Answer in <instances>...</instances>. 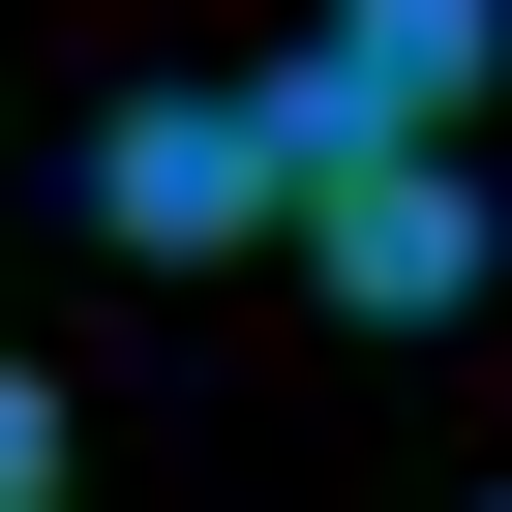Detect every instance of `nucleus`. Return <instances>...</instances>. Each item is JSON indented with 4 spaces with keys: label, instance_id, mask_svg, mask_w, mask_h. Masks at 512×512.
<instances>
[{
    "label": "nucleus",
    "instance_id": "1",
    "mask_svg": "<svg viewBox=\"0 0 512 512\" xmlns=\"http://www.w3.org/2000/svg\"><path fill=\"white\" fill-rule=\"evenodd\" d=\"M91 241H121V272H241V241H302L272 91H121V121H91Z\"/></svg>",
    "mask_w": 512,
    "mask_h": 512
},
{
    "label": "nucleus",
    "instance_id": "2",
    "mask_svg": "<svg viewBox=\"0 0 512 512\" xmlns=\"http://www.w3.org/2000/svg\"><path fill=\"white\" fill-rule=\"evenodd\" d=\"M241 91H272L302 181H332V151H452V121H482V0H332V31L241 61Z\"/></svg>",
    "mask_w": 512,
    "mask_h": 512
},
{
    "label": "nucleus",
    "instance_id": "3",
    "mask_svg": "<svg viewBox=\"0 0 512 512\" xmlns=\"http://www.w3.org/2000/svg\"><path fill=\"white\" fill-rule=\"evenodd\" d=\"M302 272H332V332H452L482 302V181L452 151H332L302 181Z\"/></svg>",
    "mask_w": 512,
    "mask_h": 512
},
{
    "label": "nucleus",
    "instance_id": "4",
    "mask_svg": "<svg viewBox=\"0 0 512 512\" xmlns=\"http://www.w3.org/2000/svg\"><path fill=\"white\" fill-rule=\"evenodd\" d=\"M0 512H61V392H31V362H0Z\"/></svg>",
    "mask_w": 512,
    "mask_h": 512
}]
</instances>
